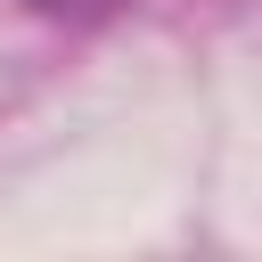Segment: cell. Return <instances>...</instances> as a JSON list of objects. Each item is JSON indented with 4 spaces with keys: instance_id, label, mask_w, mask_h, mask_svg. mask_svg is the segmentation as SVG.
Instances as JSON below:
<instances>
[{
    "instance_id": "6da1fadb",
    "label": "cell",
    "mask_w": 262,
    "mask_h": 262,
    "mask_svg": "<svg viewBox=\"0 0 262 262\" xmlns=\"http://www.w3.org/2000/svg\"><path fill=\"white\" fill-rule=\"evenodd\" d=\"M25 8H41V16H106L123 0H25Z\"/></svg>"
}]
</instances>
